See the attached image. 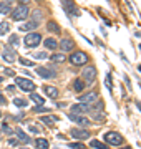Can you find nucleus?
<instances>
[{"label":"nucleus","instance_id":"f257e3e1","mask_svg":"<svg viewBox=\"0 0 141 149\" xmlns=\"http://www.w3.org/2000/svg\"><path fill=\"white\" fill-rule=\"evenodd\" d=\"M88 60H90L88 53H85V52H82V50H78V52H75V50H73V53L70 55L68 61H70L73 66H83V65L88 63Z\"/></svg>","mask_w":141,"mask_h":149},{"label":"nucleus","instance_id":"f03ea898","mask_svg":"<svg viewBox=\"0 0 141 149\" xmlns=\"http://www.w3.org/2000/svg\"><path fill=\"white\" fill-rule=\"evenodd\" d=\"M28 15H30V10H28V7L27 5H17L13 10H12V20H15V22H23V20H27Z\"/></svg>","mask_w":141,"mask_h":149},{"label":"nucleus","instance_id":"7ed1b4c3","mask_svg":"<svg viewBox=\"0 0 141 149\" xmlns=\"http://www.w3.org/2000/svg\"><path fill=\"white\" fill-rule=\"evenodd\" d=\"M103 138H105V143L110 144V146H121L123 141H125L123 136H121L119 133H116V131H108Z\"/></svg>","mask_w":141,"mask_h":149},{"label":"nucleus","instance_id":"20e7f679","mask_svg":"<svg viewBox=\"0 0 141 149\" xmlns=\"http://www.w3.org/2000/svg\"><path fill=\"white\" fill-rule=\"evenodd\" d=\"M25 47L27 48H35V47H38L40 45V42H42V35L38 32H30V33H27L25 35Z\"/></svg>","mask_w":141,"mask_h":149},{"label":"nucleus","instance_id":"39448f33","mask_svg":"<svg viewBox=\"0 0 141 149\" xmlns=\"http://www.w3.org/2000/svg\"><path fill=\"white\" fill-rule=\"evenodd\" d=\"M15 83L18 85V88H20V90L27 91V93H33V91H35V88H37V85H35L32 80H27V78H22V76H17Z\"/></svg>","mask_w":141,"mask_h":149},{"label":"nucleus","instance_id":"423d86ee","mask_svg":"<svg viewBox=\"0 0 141 149\" xmlns=\"http://www.w3.org/2000/svg\"><path fill=\"white\" fill-rule=\"evenodd\" d=\"M63 2V10L70 17H80V10L75 5V0H61Z\"/></svg>","mask_w":141,"mask_h":149},{"label":"nucleus","instance_id":"0eeeda50","mask_svg":"<svg viewBox=\"0 0 141 149\" xmlns=\"http://www.w3.org/2000/svg\"><path fill=\"white\" fill-rule=\"evenodd\" d=\"M70 134H71V138L78 139V141H85V139H88L90 136H91L88 129H78V128H73L70 131Z\"/></svg>","mask_w":141,"mask_h":149},{"label":"nucleus","instance_id":"6e6552de","mask_svg":"<svg viewBox=\"0 0 141 149\" xmlns=\"http://www.w3.org/2000/svg\"><path fill=\"white\" fill-rule=\"evenodd\" d=\"M82 76H83V81H87L88 85H91V81L96 78V70L93 68V66H88V68H85L82 71Z\"/></svg>","mask_w":141,"mask_h":149},{"label":"nucleus","instance_id":"1a4fd4ad","mask_svg":"<svg viewBox=\"0 0 141 149\" xmlns=\"http://www.w3.org/2000/svg\"><path fill=\"white\" fill-rule=\"evenodd\" d=\"M60 50L63 52V53H68V52H73L75 50V42L71 40L70 37H66V38H63L61 42H60Z\"/></svg>","mask_w":141,"mask_h":149},{"label":"nucleus","instance_id":"9d476101","mask_svg":"<svg viewBox=\"0 0 141 149\" xmlns=\"http://www.w3.org/2000/svg\"><path fill=\"white\" fill-rule=\"evenodd\" d=\"M35 71H37L38 76H42V78H45V80H50V78H55V76H57V73H55L53 70L45 68V66H38Z\"/></svg>","mask_w":141,"mask_h":149},{"label":"nucleus","instance_id":"9b49d317","mask_svg":"<svg viewBox=\"0 0 141 149\" xmlns=\"http://www.w3.org/2000/svg\"><path fill=\"white\" fill-rule=\"evenodd\" d=\"M78 100H80V103H85V104H93L95 101H98V95L95 93V91H90V93L82 95Z\"/></svg>","mask_w":141,"mask_h":149},{"label":"nucleus","instance_id":"f8f14e48","mask_svg":"<svg viewBox=\"0 0 141 149\" xmlns=\"http://www.w3.org/2000/svg\"><path fill=\"white\" fill-rule=\"evenodd\" d=\"M70 118L76 123V124H80V126H85V128L91 124V123H90V119H88L87 116H82V114H73V113H70Z\"/></svg>","mask_w":141,"mask_h":149},{"label":"nucleus","instance_id":"ddd939ff","mask_svg":"<svg viewBox=\"0 0 141 149\" xmlns=\"http://www.w3.org/2000/svg\"><path fill=\"white\" fill-rule=\"evenodd\" d=\"M2 58L5 60L7 63H13V61L17 60V55H15V52H12L10 48H5L3 53H2Z\"/></svg>","mask_w":141,"mask_h":149},{"label":"nucleus","instance_id":"4468645a","mask_svg":"<svg viewBox=\"0 0 141 149\" xmlns=\"http://www.w3.org/2000/svg\"><path fill=\"white\" fill-rule=\"evenodd\" d=\"M88 111H90V104H85V103L71 106V113L73 114H82V113H88Z\"/></svg>","mask_w":141,"mask_h":149},{"label":"nucleus","instance_id":"2eb2a0df","mask_svg":"<svg viewBox=\"0 0 141 149\" xmlns=\"http://www.w3.org/2000/svg\"><path fill=\"white\" fill-rule=\"evenodd\" d=\"M38 23H40V22H35V20L25 22L22 27H20V30H22V32H33V30L38 27Z\"/></svg>","mask_w":141,"mask_h":149},{"label":"nucleus","instance_id":"dca6fc26","mask_svg":"<svg viewBox=\"0 0 141 149\" xmlns=\"http://www.w3.org/2000/svg\"><path fill=\"white\" fill-rule=\"evenodd\" d=\"M43 91L47 93V96H50V98H58V95H60V91L55 88V86H50V85H45L43 86Z\"/></svg>","mask_w":141,"mask_h":149},{"label":"nucleus","instance_id":"f3484780","mask_svg":"<svg viewBox=\"0 0 141 149\" xmlns=\"http://www.w3.org/2000/svg\"><path fill=\"white\" fill-rule=\"evenodd\" d=\"M47 28H48V32H53L55 35H60V33H61V28H60V25L55 20H50L48 23H47Z\"/></svg>","mask_w":141,"mask_h":149},{"label":"nucleus","instance_id":"a211bd4d","mask_svg":"<svg viewBox=\"0 0 141 149\" xmlns=\"http://www.w3.org/2000/svg\"><path fill=\"white\" fill-rule=\"evenodd\" d=\"M43 45H45L47 50H52V52H55V50L58 48V42H57L55 38H47V40L43 42Z\"/></svg>","mask_w":141,"mask_h":149},{"label":"nucleus","instance_id":"6ab92c4d","mask_svg":"<svg viewBox=\"0 0 141 149\" xmlns=\"http://www.w3.org/2000/svg\"><path fill=\"white\" fill-rule=\"evenodd\" d=\"M50 60H52L53 63H65L68 58H66L65 53H53L52 56H50Z\"/></svg>","mask_w":141,"mask_h":149},{"label":"nucleus","instance_id":"aec40b11","mask_svg":"<svg viewBox=\"0 0 141 149\" xmlns=\"http://www.w3.org/2000/svg\"><path fill=\"white\" fill-rule=\"evenodd\" d=\"M10 10H12V0L0 2V13H10Z\"/></svg>","mask_w":141,"mask_h":149},{"label":"nucleus","instance_id":"412c9836","mask_svg":"<svg viewBox=\"0 0 141 149\" xmlns=\"http://www.w3.org/2000/svg\"><path fill=\"white\" fill-rule=\"evenodd\" d=\"M15 133H17V136H18V141H22V143H25V144L30 143V138H28V136L23 133L20 128H17V129H15Z\"/></svg>","mask_w":141,"mask_h":149},{"label":"nucleus","instance_id":"4be33fe9","mask_svg":"<svg viewBox=\"0 0 141 149\" xmlns=\"http://www.w3.org/2000/svg\"><path fill=\"white\" fill-rule=\"evenodd\" d=\"M85 81L83 80H80V78H78V80H75V83H73V90L76 91V93H82L83 90H85Z\"/></svg>","mask_w":141,"mask_h":149},{"label":"nucleus","instance_id":"5701e85b","mask_svg":"<svg viewBox=\"0 0 141 149\" xmlns=\"http://www.w3.org/2000/svg\"><path fill=\"white\" fill-rule=\"evenodd\" d=\"M35 146H37V149H48V141L43 138H38L37 141H35Z\"/></svg>","mask_w":141,"mask_h":149},{"label":"nucleus","instance_id":"b1692460","mask_svg":"<svg viewBox=\"0 0 141 149\" xmlns=\"http://www.w3.org/2000/svg\"><path fill=\"white\" fill-rule=\"evenodd\" d=\"M90 113H91V118L96 119V121H103L105 118H106V114H105L103 109H100V111H90Z\"/></svg>","mask_w":141,"mask_h":149},{"label":"nucleus","instance_id":"393cba45","mask_svg":"<svg viewBox=\"0 0 141 149\" xmlns=\"http://www.w3.org/2000/svg\"><path fill=\"white\" fill-rule=\"evenodd\" d=\"M40 119H42V123H47V126H50V128H52L58 118H57V116H42Z\"/></svg>","mask_w":141,"mask_h":149},{"label":"nucleus","instance_id":"a878e982","mask_svg":"<svg viewBox=\"0 0 141 149\" xmlns=\"http://www.w3.org/2000/svg\"><path fill=\"white\" fill-rule=\"evenodd\" d=\"M10 23L8 22H0V35H7L10 32Z\"/></svg>","mask_w":141,"mask_h":149},{"label":"nucleus","instance_id":"bb28decb","mask_svg":"<svg viewBox=\"0 0 141 149\" xmlns=\"http://www.w3.org/2000/svg\"><path fill=\"white\" fill-rule=\"evenodd\" d=\"M13 104L18 106V108H27L28 106V101L25 100V98H15V100H13Z\"/></svg>","mask_w":141,"mask_h":149},{"label":"nucleus","instance_id":"cd10ccee","mask_svg":"<svg viewBox=\"0 0 141 149\" xmlns=\"http://www.w3.org/2000/svg\"><path fill=\"white\" fill-rule=\"evenodd\" d=\"M90 146L95 148V149H106V144L100 143V141H96V139H91V141H90Z\"/></svg>","mask_w":141,"mask_h":149},{"label":"nucleus","instance_id":"c85d7f7f","mask_svg":"<svg viewBox=\"0 0 141 149\" xmlns=\"http://www.w3.org/2000/svg\"><path fill=\"white\" fill-rule=\"evenodd\" d=\"M30 98H32V101L37 103V104H43V103H45V98H42V96L37 95V93H32V96H30Z\"/></svg>","mask_w":141,"mask_h":149},{"label":"nucleus","instance_id":"c756f323","mask_svg":"<svg viewBox=\"0 0 141 149\" xmlns=\"http://www.w3.org/2000/svg\"><path fill=\"white\" fill-rule=\"evenodd\" d=\"M8 43H10V45H13V47H17V45H18V37H17V35H10Z\"/></svg>","mask_w":141,"mask_h":149},{"label":"nucleus","instance_id":"7c9ffc66","mask_svg":"<svg viewBox=\"0 0 141 149\" xmlns=\"http://www.w3.org/2000/svg\"><path fill=\"white\" fill-rule=\"evenodd\" d=\"M70 148H71V149H85V144L78 141V143H71Z\"/></svg>","mask_w":141,"mask_h":149},{"label":"nucleus","instance_id":"2f4dec72","mask_svg":"<svg viewBox=\"0 0 141 149\" xmlns=\"http://www.w3.org/2000/svg\"><path fill=\"white\" fill-rule=\"evenodd\" d=\"M32 17H33L32 20H35V22H40V18H42V12L35 10V12H33V13H32Z\"/></svg>","mask_w":141,"mask_h":149},{"label":"nucleus","instance_id":"473e14b6","mask_svg":"<svg viewBox=\"0 0 141 149\" xmlns=\"http://www.w3.org/2000/svg\"><path fill=\"white\" fill-rule=\"evenodd\" d=\"M106 88H108V90L110 91H111V90H113V85H111V74H106Z\"/></svg>","mask_w":141,"mask_h":149},{"label":"nucleus","instance_id":"72a5a7b5","mask_svg":"<svg viewBox=\"0 0 141 149\" xmlns=\"http://www.w3.org/2000/svg\"><path fill=\"white\" fill-rule=\"evenodd\" d=\"M33 111H35V113H43V111H50V109L43 108L42 104H38V106H35V108H33Z\"/></svg>","mask_w":141,"mask_h":149},{"label":"nucleus","instance_id":"f704fd0d","mask_svg":"<svg viewBox=\"0 0 141 149\" xmlns=\"http://www.w3.org/2000/svg\"><path fill=\"white\" fill-rule=\"evenodd\" d=\"M18 61H20V65H23V66H32V65H33L30 60H25V58H20Z\"/></svg>","mask_w":141,"mask_h":149},{"label":"nucleus","instance_id":"c9c22d12","mask_svg":"<svg viewBox=\"0 0 141 149\" xmlns=\"http://www.w3.org/2000/svg\"><path fill=\"white\" fill-rule=\"evenodd\" d=\"M35 58H38V60H45V58H47V53H45V52H38V53H35Z\"/></svg>","mask_w":141,"mask_h":149},{"label":"nucleus","instance_id":"e433bc0d","mask_svg":"<svg viewBox=\"0 0 141 149\" xmlns=\"http://www.w3.org/2000/svg\"><path fill=\"white\" fill-rule=\"evenodd\" d=\"M7 104V100H5V96L2 95V93H0V106H5Z\"/></svg>","mask_w":141,"mask_h":149},{"label":"nucleus","instance_id":"4c0bfd02","mask_svg":"<svg viewBox=\"0 0 141 149\" xmlns=\"http://www.w3.org/2000/svg\"><path fill=\"white\" fill-rule=\"evenodd\" d=\"M5 74H7V76H15V71H13L12 68H7L5 70Z\"/></svg>","mask_w":141,"mask_h":149},{"label":"nucleus","instance_id":"58836bf2","mask_svg":"<svg viewBox=\"0 0 141 149\" xmlns=\"http://www.w3.org/2000/svg\"><path fill=\"white\" fill-rule=\"evenodd\" d=\"M17 143H18V141H17V139H8V144H10V146H17Z\"/></svg>","mask_w":141,"mask_h":149},{"label":"nucleus","instance_id":"ea45409f","mask_svg":"<svg viewBox=\"0 0 141 149\" xmlns=\"http://www.w3.org/2000/svg\"><path fill=\"white\" fill-rule=\"evenodd\" d=\"M2 129H3V131H5V133H12V129L8 128V126H7V124H3V128H2Z\"/></svg>","mask_w":141,"mask_h":149},{"label":"nucleus","instance_id":"a19ab883","mask_svg":"<svg viewBox=\"0 0 141 149\" xmlns=\"http://www.w3.org/2000/svg\"><path fill=\"white\" fill-rule=\"evenodd\" d=\"M30 131H32V133H38V128L32 124V126H30Z\"/></svg>","mask_w":141,"mask_h":149},{"label":"nucleus","instance_id":"79ce46f5","mask_svg":"<svg viewBox=\"0 0 141 149\" xmlns=\"http://www.w3.org/2000/svg\"><path fill=\"white\" fill-rule=\"evenodd\" d=\"M18 2H20L22 5H27V3H28V2H30V0H18Z\"/></svg>","mask_w":141,"mask_h":149},{"label":"nucleus","instance_id":"37998d69","mask_svg":"<svg viewBox=\"0 0 141 149\" xmlns=\"http://www.w3.org/2000/svg\"><path fill=\"white\" fill-rule=\"evenodd\" d=\"M2 81H3V78H2V76H0V83H2Z\"/></svg>","mask_w":141,"mask_h":149},{"label":"nucleus","instance_id":"c03bdc74","mask_svg":"<svg viewBox=\"0 0 141 149\" xmlns=\"http://www.w3.org/2000/svg\"><path fill=\"white\" fill-rule=\"evenodd\" d=\"M123 149H131V148H123Z\"/></svg>","mask_w":141,"mask_h":149},{"label":"nucleus","instance_id":"a18cd8bd","mask_svg":"<svg viewBox=\"0 0 141 149\" xmlns=\"http://www.w3.org/2000/svg\"><path fill=\"white\" fill-rule=\"evenodd\" d=\"M0 118H2V111H0Z\"/></svg>","mask_w":141,"mask_h":149},{"label":"nucleus","instance_id":"49530a36","mask_svg":"<svg viewBox=\"0 0 141 149\" xmlns=\"http://www.w3.org/2000/svg\"><path fill=\"white\" fill-rule=\"evenodd\" d=\"M140 48H141V45H140Z\"/></svg>","mask_w":141,"mask_h":149}]
</instances>
